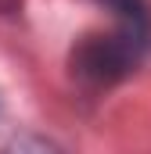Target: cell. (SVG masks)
I'll list each match as a JSON object with an SVG mask.
<instances>
[{
    "label": "cell",
    "mask_w": 151,
    "mask_h": 154,
    "mask_svg": "<svg viewBox=\"0 0 151 154\" xmlns=\"http://www.w3.org/2000/svg\"><path fill=\"white\" fill-rule=\"evenodd\" d=\"M7 154H58V147H50L47 140H36V136H25V140H14Z\"/></svg>",
    "instance_id": "1"
}]
</instances>
